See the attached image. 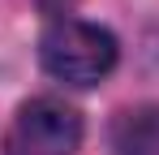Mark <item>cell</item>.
Instances as JSON below:
<instances>
[{"instance_id": "6da1fadb", "label": "cell", "mask_w": 159, "mask_h": 155, "mask_svg": "<svg viewBox=\"0 0 159 155\" xmlns=\"http://www.w3.org/2000/svg\"><path fill=\"white\" fill-rule=\"evenodd\" d=\"M39 60L52 78L69 82V86H95L116 65V39H112V30H103L95 22L60 17L43 30Z\"/></svg>"}, {"instance_id": "7a4b0ae2", "label": "cell", "mask_w": 159, "mask_h": 155, "mask_svg": "<svg viewBox=\"0 0 159 155\" xmlns=\"http://www.w3.org/2000/svg\"><path fill=\"white\" fill-rule=\"evenodd\" d=\"M82 142V116L65 99L39 95L17 108L4 134V155H73Z\"/></svg>"}, {"instance_id": "3957f363", "label": "cell", "mask_w": 159, "mask_h": 155, "mask_svg": "<svg viewBox=\"0 0 159 155\" xmlns=\"http://www.w3.org/2000/svg\"><path fill=\"white\" fill-rule=\"evenodd\" d=\"M112 151L116 155H159V103L125 108L112 125Z\"/></svg>"}, {"instance_id": "277c9868", "label": "cell", "mask_w": 159, "mask_h": 155, "mask_svg": "<svg viewBox=\"0 0 159 155\" xmlns=\"http://www.w3.org/2000/svg\"><path fill=\"white\" fill-rule=\"evenodd\" d=\"M69 4H73V0H43V9H52V13L56 9H69Z\"/></svg>"}]
</instances>
